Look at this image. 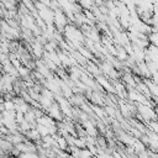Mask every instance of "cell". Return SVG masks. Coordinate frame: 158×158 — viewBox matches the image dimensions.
Returning a JSON list of instances; mask_svg holds the SVG:
<instances>
[{
  "mask_svg": "<svg viewBox=\"0 0 158 158\" xmlns=\"http://www.w3.org/2000/svg\"><path fill=\"white\" fill-rule=\"evenodd\" d=\"M15 102L12 100H6L4 101V109L5 111H15Z\"/></svg>",
  "mask_w": 158,
  "mask_h": 158,
  "instance_id": "cell-15",
  "label": "cell"
},
{
  "mask_svg": "<svg viewBox=\"0 0 158 158\" xmlns=\"http://www.w3.org/2000/svg\"><path fill=\"white\" fill-rule=\"evenodd\" d=\"M123 158H135V157H132V156H125Z\"/></svg>",
  "mask_w": 158,
  "mask_h": 158,
  "instance_id": "cell-18",
  "label": "cell"
},
{
  "mask_svg": "<svg viewBox=\"0 0 158 158\" xmlns=\"http://www.w3.org/2000/svg\"><path fill=\"white\" fill-rule=\"evenodd\" d=\"M17 72H19V77H22V78H27L30 74V69L25 65H20L17 68Z\"/></svg>",
  "mask_w": 158,
  "mask_h": 158,
  "instance_id": "cell-13",
  "label": "cell"
},
{
  "mask_svg": "<svg viewBox=\"0 0 158 158\" xmlns=\"http://www.w3.org/2000/svg\"><path fill=\"white\" fill-rule=\"evenodd\" d=\"M105 111H106V114L110 115V116H114V115H115V110H114L111 106H106V107H105Z\"/></svg>",
  "mask_w": 158,
  "mask_h": 158,
  "instance_id": "cell-17",
  "label": "cell"
},
{
  "mask_svg": "<svg viewBox=\"0 0 158 158\" xmlns=\"http://www.w3.org/2000/svg\"><path fill=\"white\" fill-rule=\"evenodd\" d=\"M53 14H54V16H53V23L56 25V27L58 28V31L63 32L64 31V27L68 25L67 23V17H65L64 12L58 7V9H56L53 11Z\"/></svg>",
  "mask_w": 158,
  "mask_h": 158,
  "instance_id": "cell-2",
  "label": "cell"
},
{
  "mask_svg": "<svg viewBox=\"0 0 158 158\" xmlns=\"http://www.w3.org/2000/svg\"><path fill=\"white\" fill-rule=\"evenodd\" d=\"M36 130H37V132L40 133L41 137H44V136H48V135H49L48 127H46V126H43V125L37 123V125H36Z\"/></svg>",
  "mask_w": 158,
  "mask_h": 158,
  "instance_id": "cell-11",
  "label": "cell"
},
{
  "mask_svg": "<svg viewBox=\"0 0 158 158\" xmlns=\"http://www.w3.org/2000/svg\"><path fill=\"white\" fill-rule=\"evenodd\" d=\"M137 111L139 112V116L143 117L144 120L149 121H154L157 120V114L156 110L151 106V105H142V104H137Z\"/></svg>",
  "mask_w": 158,
  "mask_h": 158,
  "instance_id": "cell-1",
  "label": "cell"
},
{
  "mask_svg": "<svg viewBox=\"0 0 158 158\" xmlns=\"http://www.w3.org/2000/svg\"><path fill=\"white\" fill-rule=\"evenodd\" d=\"M32 52H33L35 57H37V58L43 57V53H44L43 46H42L40 42H35V43L32 44Z\"/></svg>",
  "mask_w": 158,
  "mask_h": 158,
  "instance_id": "cell-7",
  "label": "cell"
},
{
  "mask_svg": "<svg viewBox=\"0 0 158 158\" xmlns=\"http://www.w3.org/2000/svg\"><path fill=\"white\" fill-rule=\"evenodd\" d=\"M98 81H99V84L102 86V88H105L107 91H111V93H115V90H114V86L109 83V80L107 79H105V78H102V77H98Z\"/></svg>",
  "mask_w": 158,
  "mask_h": 158,
  "instance_id": "cell-8",
  "label": "cell"
},
{
  "mask_svg": "<svg viewBox=\"0 0 158 158\" xmlns=\"http://www.w3.org/2000/svg\"><path fill=\"white\" fill-rule=\"evenodd\" d=\"M79 158H94V156L91 154V152L88 148H80Z\"/></svg>",
  "mask_w": 158,
  "mask_h": 158,
  "instance_id": "cell-14",
  "label": "cell"
},
{
  "mask_svg": "<svg viewBox=\"0 0 158 158\" xmlns=\"http://www.w3.org/2000/svg\"><path fill=\"white\" fill-rule=\"evenodd\" d=\"M81 123H83V128H84V130H85V132H86V136L95 137V136L98 135V131H96V128H95L94 123H93L90 120H88V121H83Z\"/></svg>",
  "mask_w": 158,
  "mask_h": 158,
  "instance_id": "cell-5",
  "label": "cell"
},
{
  "mask_svg": "<svg viewBox=\"0 0 158 158\" xmlns=\"http://www.w3.org/2000/svg\"><path fill=\"white\" fill-rule=\"evenodd\" d=\"M93 111L96 114V116H99V118H104V117H105L104 111H102V110H101V109H100L98 105H96V106H95V105L93 106Z\"/></svg>",
  "mask_w": 158,
  "mask_h": 158,
  "instance_id": "cell-16",
  "label": "cell"
},
{
  "mask_svg": "<svg viewBox=\"0 0 158 158\" xmlns=\"http://www.w3.org/2000/svg\"><path fill=\"white\" fill-rule=\"evenodd\" d=\"M48 116L52 117L53 120H57V121H62L63 120V114L59 109V105L57 102H53L49 107H48Z\"/></svg>",
  "mask_w": 158,
  "mask_h": 158,
  "instance_id": "cell-3",
  "label": "cell"
},
{
  "mask_svg": "<svg viewBox=\"0 0 158 158\" xmlns=\"http://www.w3.org/2000/svg\"><path fill=\"white\" fill-rule=\"evenodd\" d=\"M143 83L147 85V88H148V90H149V93H151L152 98H154L156 100H158V85H157V84H154L149 78H148V80H147V79H144V81H143Z\"/></svg>",
  "mask_w": 158,
  "mask_h": 158,
  "instance_id": "cell-6",
  "label": "cell"
},
{
  "mask_svg": "<svg viewBox=\"0 0 158 158\" xmlns=\"http://www.w3.org/2000/svg\"><path fill=\"white\" fill-rule=\"evenodd\" d=\"M116 56L118 57L120 60H126V59L128 58V54H127V52H126V49H125L123 47H118V48H117Z\"/></svg>",
  "mask_w": 158,
  "mask_h": 158,
  "instance_id": "cell-10",
  "label": "cell"
},
{
  "mask_svg": "<svg viewBox=\"0 0 158 158\" xmlns=\"http://www.w3.org/2000/svg\"><path fill=\"white\" fill-rule=\"evenodd\" d=\"M36 65H37V72H38L40 74H42L44 78H47V80L53 78V77L51 75L49 68H48L43 62H41V60H36Z\"/></svg>",
  "mask_w": 158,
  "mask_h": 158,
  "instance_id": "cell-4",
  "label": "cell"
},
{
  "mask_svg": "<svg viewBox=\"0 0 158 158\" xmlns=\"http://www.w3.org/2000/svg\"><path fill=\"white\" fill-rule=\"evenodd\" d=\"M122 79H123V81L128 85V88H136L137 81H136L135 77H132V75H130V74H127V73H126V74L122 77Z\"/></svg>",
  "mask_w": 158,
  "mask_h": 158,
  "instance_id": "cell-9",
  "label": "cell"
},
{
  "mask_svg": "<svg viewBox=\"0 0 158 158\" xmlns=\"http://www.w3.org/2000/svg\"><path fill=\"white\" fill-rule=\"evenodd\" d=\"M78 1L80 4V7L85 10H91V7L94 6V0H78Z\"/></svg>",
  "mask_w": 158,
  "mask_h": 158,
  "instance_id": "cell-12",
  "label": "cell"
}]
</instances>
